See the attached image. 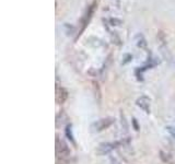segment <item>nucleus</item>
Returning a JSON list of instances; mask_svg holds the SVG:
<instances>
[{"instance_id":"nucleus-1","label":"nucleus","mask_w":175,"mask_h":164,"mask_svg":"<svg viewBox=\"0 0 175 164\" xmlns=\"http://www.w3.org/2000/svg\"><path fill=\"white\" fill-rule=\"evenodd\" d=\"M56 153L60 158H68L71 153L67 143L65 141H63V140H60L58 137L56 139Z\"/></svg>"},{"instance_id":"nucleus-2","label":"nucleus","mask_w":175,"mask_h":164,"mask_svg":"<svg viewBox=\"0 0 175 164\" xmlns=\"http://www.w3.org/2000/svg\"><path fill=\"white\" fill-rule=\"evenodd\" d=\"M113 123H114V118L112 117L102 118V119H98V121H95V123L93 124V129H94V131L100 132V131H103L105 129H107Z\"/></svg>"},{"instance_id":"nucleus-3","label":"nucleus","mask_w":175,"mask_h":164,"mask_svg":"<svg viewBox=\"0 0 175 164\" xmlns=\"http://www.w3.org/2000/svg\"><path fill=\"white\" fill-rule=\"evenodd\" d=\"M150 103H151V100L146 95L140 96L139 98H137V101H136L137 105H138L142 111H145L147 114L150 113Z\"/></svg>"},{"instance_id":"nucleus-4","label":"nucleus","mask_w":175,"mask_h":164,"mask_svg":"<svg viewBox=\"0 0 175 164\" xmlns=\"http://www.w3.org/2000/svg\"><path fill=\"white\" fill-rule=\"evenodd\" d=\"M68 98V91L63 87H57L56 90V102L58 104H63Z\"/></svg>"},{"instance_id":"nucleus-5","label":"nucleus","mask_w":175,"mask_h":164,"mask_svg":"<svg viewBox=\"0 0 175 164\" xmlns=\"http://www.w3.org/2000/svg\"><path fill=\"white\" fill-rule=\"evenodd\" d=\"M114 143H102V145H98V150H96V152L98 153V154H101V155H103V154H107V153H109L111 151L114 149Z\"/></svg>"},{"instance_id":"nucleus-6","label":"nucleus","mask_w":175,"mask_h":164,"mask_svg":"<svg viewBox=\"0 0 175 164\" xmlns=\"http://www.w3.org/2000/svg\"><path fill=\"white\" fill-rule=\"evenodd\" d=\"M112 163H113V164H120V163H118V162L116 161L115 159H112Z\"/></svg>"}]
</instances>
